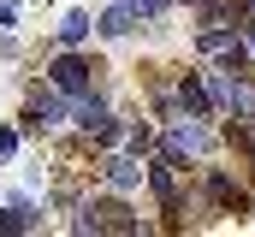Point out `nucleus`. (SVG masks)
I'll return each mask as SVG.
<instances>
[{
	"label": "nucleus",
	"mask_w": 255,
	"mask_h": 237,
	"mask_svg": "<svg viewBox=\"0 0 255 237\" xmlns=\"http://www.w3.org/2000/svg\"><path fill=\"white\" fill-rule=\"evenodd\" d=\"M71 226H77V232H142V220L130 214V202H119V196H95V202H83Z\"/></svg>",
	"instance_id": "f257e3e1"
},
{
	"label": "nucleus",
	"mask_w": 255,
	"mask_h": 237,
	"mask_svg": "<svg viewBox=\"0 0 255 237\" xmlns=\"http://www.w3.org/2000/svg\"><path fill=\"white\" fill-rule=\"evenodd\" d=\"M202 202H208L214 214H232V220H250V214H255L250 190H244L232 172H220V166H208V172H202Z\"/></svg>",
	"instance_id": "f03ea898"
},
{
	"label": "nucleus",
	"mask_w": 255,
	"mask_h": 237,
	"mask_svg": "<svg viewBox=\"0 0 255 237\" xmlns=\"http://www.w3.org/2000/svg\"><path fill=\"white\" fill-rule=\"evenodd\" d=\"M202 148H208L202 118H172V124H166V136H160V154H154V160H166V166L190 172V154H202Z\"/></svg>",
	"instance_id": "7ed1b4c3"
},
{
	"label": "nucleus",
	"mask_w": 255,
	"mask_h": 237,
	"mask_svg": "<svg viewBox=\"0 0 255 237\" xmlns=\"http://www.w3.org/2000/svg\"><path fill=\"white\" fill-rule=\"evenodd\" d=\"M71 124H77L83 136H95V142H107V148L119 142V118H113L107 107H101V95H95V89H83V95H71Z\"/></svg>",
	"instance_id": "20e7f679"
},
{
	"label": "nucleus",
	"mask_w": 255,
	"mask_h": 237,
	"mask_svg": "<svg viewBox=\"0 0 255 237\" xmlns=\"http://www.w3.org/2000/svg\"><path fill=\"white\" fill-rule=\"evenodd\" d=\"M95 71H101V65H95L89 54L65 48V54L54 59V65H48V83H54L60 95H83V89H95Z\"/></svg>",
	"instance_id": "39448f33"
},
{
	"label": "nucleus",
	"mask_w": 255,
	"mask_h": 237,
	"mask_svg": "<svg viewBox=\"0 0 255 237\" xmlns=\"http://www.w3.org/2000/svg\"><path fill=\"white\" fill-rule=\"evenodd\" d=\"M178 113L184 118H214L208 89H202V71H184V77H178Z\"/></svg>",
	"instance_id": "423d86ee"
},
{
	"label": "nucleus",
	"mask_w": 255,
	"mask_h": 237,
	"mask_svg": "<svg viewBox=\"0 0 255 237\" xmlns=\"http://www.w3.org/2000/svg\"><path fill=\"white\" fill-rule=\"evenodd\" d=\"M101 178H107V190H136L142 184V154H113L101 166Z\"/></svg>",
	"instance_id": "0eeeda50"
},
{
	"label": "nucleus",
	"mask_w": 255,
	"mask_h": 237,
	"mask_svg": "<svg viewBox=\"0 0 255 237\" xmlns=\"http://www.w3.org/2000/svg\"><path fill=\"white\" fill-rule=\"evenodd\" d=\"M89 36H95V18H89V12H65L60 24H54V42H60V48H83Z\"/></svg>",
	"instance_id": "6e6552de"
},
{
	"label": "nucleus",
	"mask_w": 255,
	"mask_h": 237,
	"mask_svg": "<svg viewBox=\"0 0 255 237\" xmlns=\"http://www.w3.org/2000/svg\"><path fill=\"white\" fill-rule=\"evenodd\" d=\"M95 30H101V36H113V42H119V36H130V30H136V12H130L125 0H113V6H107V12H101V18H95Z\"/></svg>",
	"instance_id": "1a4fd4ad"
},
{
	"label": "nucleus",
	"mask_w": 255,
	"mask_h": 237,
	"mask_svg": "<svg viewBox=\"0 0 255 237\" xmlns=\"http://www.w3.org/2000/svg\"><path fill=\"white\" fill-rule=\"evenodd\" d=\"M30 226H42V214H36L30 202H18V208H0V232H30Z\"/></svg>",
	"instance_id": "9d476101"
},
{
	"label": "nucleus",
	"mask_w": 255,
	"mask_h": 237,
	"mask_svg": "<svg viewBox=\"0 0 255 237\" xmlns=\"http://www.w3.org/2000/svg\"><path fill=\"white\" fill-rule=\"evenodd\" d=\"M125 6L136 12V24H154V18H166V12H172L178 0H125Z\"/></svg>",
	"instance_id": "9b49d317"
},
{
	"label": "nucleus",
	"mask_w": 255,
	"mask_h": 237,
	"mask_svg": "<svg viewBox=\"0 0 255 237\" xmlns=\"http://www.w3.org/2000/svg\"><path fill=\"white\" fill-rule=\"evenodd\" d=\"M125 142H130V154H154V130H148V124H130Z\"/></svg>",
	"instance_id": "f8f14e48"
},
{
	"label": "nucleus",
	"mask_w": 255,
	"mask_h": 237,
	"mask_svg": "<svg viewBox=\"0 0 255 237\" xmlns=\"http://www.w3.org/2000/svg\"><path fill=\"white\" fill-rule=\"evenodd\" d=\"M12 148H18V130H12V124H0V160H6Z\"/></svg>",
	"instance_id": "ddd939ff"
},
{
	"label": "nucleus",
	"mask_w": 255,
	"mask_h": 237,
	"mask_svg": "<svg viewBox=\"0 0 255 237\" xmlns=\"http://www.w3.org/2000/svg\"><path fill=\"white\" fill-rule=\"evenodd\" d=\"M6 24H18V0H0V30Z\"/></svg>",
	"instance_id": "4468645a"
},
{
	"label": "nucleus",
	"mask_w": 255,
	"mask_h": 237,
	"mask_svg": "<svg viewBox=\"0 0 255 237\" xmlns=\"http://www.w3.org/2000/svg\"><path fill=\"white\" fill-rule=\"evenodd\" d=\"M190 6H208V0H190Z\"/></svg>",
	"instance_id": "2eb2a0df"
}]
</instances>
